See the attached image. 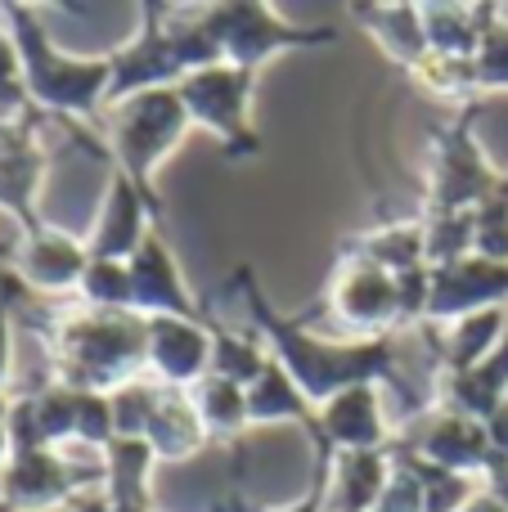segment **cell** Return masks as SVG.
<instances>
[{
    "label": "cell",
    "instance_id": "cb8c5ba5",
    "mask_svg": "<svg viewBox=\"0 0 508 512\" xmlns=\"http://www.w3.org/2000/svg\"><path fill=\"white\" fill-rule=\"evenodd\" d=\"M423 9V32H428V50L450 63H473L477 45H482L486 9L491 5H419Z\"/></svg>",
    "mask_w": 508,
    "mask_h": 512
},
{
    "label": "cell",
    "instance_id": "9c48e42d",
    "mask_svg": "<svg viewBox=\"0 0 508 512\" xmlns=\"http://www.w3.org/2000/svg\"><path fill=\"white\" fill-rule=\"evenodd\" d=\"M99 486H104V459H68L63 450L32 441L14 427V459L5 468V508L54 512L95 495Z\"/></svg>",
    "mask_w": 508,
    "mask_h": 512
},
{
    "label": "cell",
    "instance_id": "4dcf8cb0",
    "mask_svg": "<svg viewBox=\"0 0 508 512\" xmlns=\"http://www.w3.org/2000/svg\"><path fill=\"white\" fill-rule=\"evenodd\" d=\"M77 297L81 306H95V310H131V270H126V261L90 256L86 274L77 283Z\"/></svg>",
    "mask_w": 508,
    "mask_h": 512
},
{
    "label": "cell",
    "instance_id": "8fae6325",
    "mask_svg": "<svg viewBox=\"0 0 508 512\" xmlns=\"http://www.w3.org/2000/svg\"><path fill=\"white\" fill-rule=\"evenodd\" d=\"M329 306L360 337L401 333V283H396V274L365 261L360 252H342L338 274L329 283Z\"/></svg>",
    "mask_w": 508,
    "mask_h": 512
},
{
    "label": "cell",
    "instance_id": "7402d4cb",
    "mask_svg": "<svg viewBox=\"0 0 508 512\" xmlns=\"http://www.w3.org/2000/svg\"><path fill=\"white\" fill-rule=\"evenodd\" d=\"M392 481V450H347L333 454L329 512H374Z\"/></svg>",
    "mask_w": 508,
    "mask_h": 512
},
{
    "label": "cell",
    "instance_id": "5bb4252c",
    "mask_svg": "<svg viewBox=\"0 0 508 512\" xmlns=\"http://www.w3.org/2000/svg\"><path fill=\"white\" fill-rule=\"evenodd\" d=\"M149 373L144 378L162 387L194 391L212 373V328L203 319H176V315H149Z\"/></svg>",
    "mask_w": 508,
    "mask_h": 512
},
{
    "label": "cell",
    "instance_id": "4fadbf2b",
    "mask_svg": "<svg viewBox=\"0 0 508 512\" xmlns=\"http://www.w3.org/2000/svg\"><path fill=\"white\" fill-rule=\"evenodd\" d=\"M482 310H508V261H486V256H464L455 265L432 270L428 315L423 324L446 328L455 319L482 315Z\"/></svg>",
    "mask_w": 508,
    "mask_h": 512
},
{
    "label": "cell",
    "instance_id": "d590c367",
    "mask_svg": "<svg viewBox=\"0 0 508 512\" xmlns=\"http://www.w3.org/2000/svg\"><path fill=\"white\" fill-rule=\"evenodd\" d=\"M329 495H333V454H315V468H311V486H306L302 499L293 504H275V508H261V504H243L239 512H329Z\"/></svg>",
    "mask_w": 508,
    "mask_h": 512
},
{
    "label": "cell",
    "instance_id": "8992f818",
    "mask_svg": "<svg viewBox=\"0 0 508 512\" xmlns=\"http://www.w3.org/2000/svg\"><path fill=\"white\" fill-rule=\"evenodd\" d=\"M203 23L212 36L221 63L243 72H257L275 54L288 50H320L333 45L338 32L333 27H306V23H284L275 5L266 0H221V5H203Z\"/></svg>",
    "mask_w": 508,
    "mask_h": 512
},
{
    "label": "cell",
    "instance_id": "7bdbcfd3",
    "mask_svg": "<svg viewBox=\"0 0 508 512\" xmlns=\"http://www.w3.org/2000/svg\"><path fill=\"white\" fill-rule=\"evenodd\" d=\"M9 414H14V409H9V396L0 391V418H9Z\"/></svg>",
    "mask_w": 508,
    "mask_h": 512
},
{
    "label": "cell",
    "instance_id": "603a6c76",
    "mask_svg": "<svg viewBox=\"0 0 508 512\" xmlns=\"http://www.w3.org/2000/svg\"><path fill=\"white\" fill-rule=\"evenodd\" d=\"M441 400H446L450 409H459V414H473L486 423V418L508 400V333L477 369L441 378Z\"/></svg>",
    "mask_w": 508,
    "mask_h": 512
},
{
    "label": "cell",
    "instance_id": "74e56055",
    "mask_svg": "<svg viewBox=\"0 0 508 512\" xmlns=\"http://www.w3.org/2000/svg\"><path fill=\"white\" fill-rule=\"evenodd\" d=\"M9 382V301L0 297V391Z\"/></svg>",
    "mask_w": 508,
    "mask_h": 512
},
{
    "label": "cell",
    "instance_id": "4316f807",
    "mask_svg": "<svg viewBox=\"0 0 508 512\" xmlns=\"http://www.w3.org/2000/svg\"><path fill=\"white\" fill-rule=\"evenodd\" d=\"M189 396H194L198 418H203V427H207L212 441H239V436L248 432V387L207 373Z\"/></svg>",
    "mask_w": 508,
    "mask_h": 512
},
{
    "label": "cell",
    "instance_id": "f1b7e54d",
    "mask_svg": "<svg viewBox=\"0 0 508 512\" xmlns=\"http://www.w3.org/2000/svg\"><path fill=\"white\" fill-rule=\"evenodd\" d=\"M392 450L401 454L405 463H410L414 472H419V481H423V490H428V512H464L468 504H473L482 490L473 486V477H459V472H446V468H437V463H428V459H419L414 450H405V445H396L392 441Z\"/></svg>",
    "mask_w": 508,
    "mask_h": 512
},
{
    "label": "cell",
    "instance_id": "f35d334b",
    "mask_svg": "<svg viewBox=\"0 0 508 512\" xmlns=\"http://www.w3.org/2000/svg\"><path fill=\"white\" fill-rule=\"evenodd\" d=\"M486 490H491V495L508 508V459H500V463L491 468V477H486Z\"/></svg>",
    "mask_w": 508,
    "mask_h": 512
},
{
    "label": "cell",
    "instance_id": "277c9868",
    "mask_svg": "<svg viewBox=\"0 0 508 512\" xmlns=\"http://www.w3.org/2000/svg\"><path fill=\"white\" fill-rule=\"evenodd\" d=\"M0 14L9 18V36L18 45L27 77V95L32 104L50 108L59 117H77V122H99V113L108 108V86H113V63L108 54H68L50 41V32L41 27V18L23 5H5Z\"/></svg>",
    "mask_w": 508,
    "mask_h": 512
},
{
    "label": "cell",
    "instance_id": "484cf974",
    "mask_svg": "<svg viewBox=\"0 0 508 512\" xmlns=\"http://www.w3.org/2000/svg\"><path fill=\"white\" fill-rule=\"evenodd\" d=\"M212 328V373L225 382H239V387H252L261 378V369L270 364V351L261 342L257 328H225L216 319H207Z\"/></svg>",
    "mask_w": 508,
    "mask_h": 512
},
{
    "label": "cell",
    "instance_id": "3957f363",
    "mask_svg": "<svg viewBox=\"0 0 508 512\" xmlns=\"http://www.w3.org/2000/svg\"><path fill=\"white\" fill-rule=\"evenodd\" d=\"M113 63V86H108V108L126 104L149 90H176L189 72L216 68L212 36H207L203 9H171V5H144L140 27L122 50L108 54Z\"/></svg>",
    "mask_w": 508,
    "mask_h": 512
},
{
    "label": "cell",
    "instance_id": "d4e9b609",
    "mask_svg": "<svg viewBox=\"0 0 508 512\" xmlns=\"http://www.w3.org/2000/svg\"><path fill=\"white\" fill-rule=\"evenodd\" d=\"M347 252H360L365 261L383 265L387 274H410L428 265V234H423V221H387L378 230L360 234Z\"/></svg>",
    "mask_w": 508,
    "mask_h": 512
},
{
    "label": "cell",
    "instance_id": "7c38bea8",
    "mask_svg": "<svg viewBox=\"0 0 508 512\" xmlns=\"http://www.w3.org/2000/svg\"><path fill=\"white\" fill-rule=\"evenodd\" d=\"M396 445H405V450H414L419 459L437 463V468H446V472H459V477H473V481L491 477V468L500 463L482 418L459 414V409H450V405L419 418V432L396 436Z\"/></svg>",
    "mask_w": 508,
    "mask_h": 512
},
{
    "label": "cell",
    "instance_id": "30bf717a",
    "mask_svg": "<svg viewBox=\"0 0 508 512\" xmlns=\"http://www.w3.org/2000/svg\"><path fill=\"white\" fill-rule=\"evenodd\" d=\"M252 86H257V72L230 68V63H216V68H198L189 72L176 86L180 104H185L189 122L212 131L225 144L230 158H257L261 153V135L252 131Z\"/></svg>",
    "mask_w": 508,
    "mask_h": 512
},
{
    "label": "cell",
    "instance_id": "b9f144b4",
    "mask_svg": "<svg viewBox=\"0 0 508 512\" xmlns=\"http://www.w3.org/2000/svg\"><path fill=\"white\" fill-rule=\"evenodd\" d=\"M207 512H239V495H221V499H212V508Z\"/></svg>",
    "mask_w": 508,
    "mask_h": 512
},
{
    "label": "cell",
    "instance_id": "f546056e",
    "mask_svg": "<svg viewBox=\"0 0 508 512\" xmlns=\"http://www.w3.org/2000/svg\"><path fill=\"white\" fill-rule=\"evenodd\" d=\"M423 234H428V265H455L464 256H473L477 221L473 212H446V216H419Z\"/></svg>",
    "mask_w": 508,
    "mask_h": 512
},
{
    "label": "cell",
    "instance_id": "f6af8a7d",
    "mask_svg": "<svg viewBox=\"0 0 508 512\" xmlns=\"http://www.w3.org/2000/svg\"><path fill=\"white\" fill-rule=\"evenodd\" d=\"M504 176H508V171H504Z\"/></svg>",
    "mask_w": 508,
    "mask_h": 512
},
{
    "label": "cell",
    "instance_id": "9a60e30c",
    "mask_svg": "<svg viewBox=\"0 0 508 512\" xmlns=\"http://www.w3.org/2000/svg\"><path fill=\"white\" fill-rule=\"evenodd\" d=\"M131 270V310L135 315H176V319H203L194 292H189L185 274H180L176 256L158 230L140 243V252L126 261Z\"/></svg>",
    "mask_w": 508,
    "mask_h": 512
},
{
    "label": "cell",
    "instance_id": "1f68e13d",
    "mask_svg": "<svg viewBox=\"0 0 508 512\" xmlns=\"http://www.w3.org/2000/svg\"><path fill=\"white\" fill-rule=\"evenodd\" d=\"M405 77H410L419 90L437 95V99H455V104H468V99H473L477 104L473 63H450V59H441V54L428 50V59H423L414 72H405Z\"/></svg>",
    "mask_w": 508,
    "mask_h": 512
},
{
    "label": "cell",
    "instance_id": "ab89813d",
    "mask_svg": "<svg viewBox=\"0 0 508 512\" xmlns=\"http://www.w3.org/2000/svg\"><path fill=\"white\" fill-rule=\"evenodd\" d=\"M9 459H14V427L9 418H0V468H9Z\"/></svg>",
    "mask_w": 508,
    "mask_h": 512
},
{
    "label": "cell",
    "instance_id": "d6a6232c",
    "mask_svg": "<svg viewBox=\"0 0 508 512\" xmlns=\"http://www.w3.org/2000/svg\"><path fill=\"white\" fill-rule=\"evenodd\" d=\"M473 221H477L473 256H486V261H508V176L495 185V194L473 212Z\"/></svg>",
    "mask_w": 508,
    "mask_h": 512
},
{
    "label": "cell",
    "instance_id": "60d3db41",
    "mask_svg": "<svg viewBox=\"0 0 508 512\" xmlns=\"http://www.w3.org/2000/svg\"><path fill=\"white\" fill-rule=\"evenodd\" d=\"M464 512H508V508H504L500 499L491 495V490H482V495H477V499H473V504H468Z\"/></svg>",
    "mask_w": 508,
    "mask_h": 512
},
{
    "label": "cell",
    "instance_id": "ffe728a7",
    "mask_svg": "<svg viewBox=\"0 0 508 512\" xmlns=\"http://www.w3.org/2000/svg\"><path fill=\"white\" fill-rule=\"evenodd\" d=\"M14 261H18L23 283H32V288H41V292H68V288H77L81 274H86L90 248H86V239H72V234L41 225L36 234H27V239L18 243Z\"/></svg>",
    "mask_w": 508,
    "mask_h": 512
},
{
    "label": "cell",
    "instance_id": "ee69618b",
    "mask_svg": "<svg viewBox=\"0 0 508 512\" xmlns=\"http://www.w3.org/2000/svg\"><path fill=\"white\" fill-rule=\"evenodd\" d=\"M0 504H5V472H0Z\"/></svg>",
    "mask_w": 508,
    "mask_h": 512
},
{
    "label": "cell",
    "instance_id": "d6986e66",
    "mask_svg": "<svg viewBox=\"0 0 508 512\" xmlns=\"http://www.w3.org/2000/svg\"><path fill=\"white\" fill-rule=\"evenodd\" d=\"M275 423L302 427V432L311 436L315 454H333L320 436V409L302 396V387L288 378V369L270 355V364L261 369V378L248 387V427H275Z\"/></svg>",
    "mask_w": 508,
    "mask_h": 512
},
{
    "label": "cell",
    "instance_id": "ac0fdd59",
    "mask_svg": "<svg viewBox=\"0 0 508 512\" xmlns=\"http://www.w3.org/2000/svg\"><path fill=\"white\" fill-rule=\"evenodd\" d=\"M153 450L140 436H117L104 450V486L77 499V512H153L149 504V472Z\"/></svg>",
    "mask_w": 508,
    "mask_h": 512
},
{
    "label": "cell",
    "instance_id": "5b68a950",
    "mask_svg": "<svg viewBox=\"0 0 508 512\" xmlns=\"http://www.w3.org/2000/svg\"><path fill=\"white\" fill-rule=\"evenodd\" d=\"M189 113L180 104L176 90H149L126 104L113 108L108 117V153H113V171H122L140 198L149 203L153 225L162 221V198H158V167L176 153V144L189 131Z\"/></svg>",
    "mask_w": 508,
    "mask_h": 512
},
{
    "label": "cell",
    "instance_id": "7a4b0ae2",
    "mask_svg": "<svg viewBox=\"0 0 508 512\" xmlns=\"http://www.w3.org/2000/svg\"><path fill=\"white\" fill-rule=\"evenodd\" d=\"M54 378L72 391L117 396L149 373V328L135 310H63L50 328Z\"/></svg>",
    "mask_w": 508,
    "mask_h": 512
},
{
    "label": "cell",
    "instance_id": "836d02e7",
    "mask_svg": "<svg viewBox=\"0 0 508 512\" xmlns=\"http://www.w3.org/2000/svg\"><path fill=\"white\" fill-rule=\"evenodd\" d=\"M27 108H32V95H27L23 59H18V45L9 36V27H0V126L23 122Z\"/></svg>",
    "mask_w": 508,
    "mask_h": 512
},
{
    "label": "cell",
    "instance_id": "8d00e7d4",
    "mask_svg": "<svg viewBox=\"0 0 508 512\" xmlns=\"http://www.w3.org/2000/svg\"><path fill=\"white\" fill-rule=\"evenodd\" d=\"M486 432H491L495 454H500V459H508V400H504L500 409H495L491 418H486Z\"/></svg>",
    "mask_w": 508,
    "mask_h": 512
},
{
    "label": "cell",
    "instance_id": "e575fe53",
    "mask_svg": "<svg viewBox=\"0 0 508 512\" xmlns=\"http://www.w3.org/2000/svg\"><path fill=\"white\" fill-rule=\"evenodd\" d=\"M374 512H428V490H423L419 472L392 450V481H387L383 499Z\"/></svg>",
    "mask_w": 508,
    "mask_h": 512
},
{
    "label": "cell",
    "instance_id": "ba28073f",
    "mask_svg": "<svg viewBox=\"0 0 508 512\" xmlns=\"http://www.w3.org/2000/svg\"><path fill=\"white\" fill-rule=\"evenodd\" d=\"M113 409H117V436H140L158 463L194 459L212 441L203 418H198L194 396L180 387H162L153 378H140L126 391H117Z\"/></svg>",
    "mask_w": 508,
    "mask_h": 512
},
{
    "label": "cell",
    "instance_id": "e0dca14e",
    "mask_svg": "<svg viewBox=\"0 0 508 512\" xmlns=\"http://www.w3.org/2000/svg\"><path fill=\"white\" fill-rule=\"evenodd\" d=\"M153 230H158V225H153L149 203L140 198V189H135L122 171H113L108 194L95 216V230H90V239H86L90 256H99V261H131Z\"/></svg>",
    "mask_w": 508,
    "mask_h": 512
},
{
    "label": "cell",
    "instance_id": "52a82bcc",
    "mask_svg": "<svg viewBox=\"0 0 508 512\" xmlns=\"http://www.w3.org/2000/svg\"><path fill=\"white\" fill-rule=\"evenodd\" d=\"M477 108L468 104L450 126L432 131L428 140V194H423V216H446V212H477L504 171L486 158L482 140H477Z\"/></svg>",
    "mask_w": 508,
    "mask_h": 512
},
{
    "label": "cell",
    "instance_id": "6da1fadb",
    "mask_svg": "<svg viewBox=\"0 0 508 512\" xmlns=\"http://www.w3.org/2000/svg\"><path fill=\"white\" fill-rule=\"evenodd\" d=\"M234 288L243 297V310H248V328H257L266 351L275 355L288 369V378L302 387V396L311 400L315 409L329 405L333 396L351 387H383L392 391L396 405V423H419L432 409V391L414 387L405 378L401 360H396V337H351V342H338V337H320L306 328L302 315H284L279 306H270L266 288L257 283L252 265H239L234 270Z\"/></svg>",
    "mask_w": 508,
    "mask_h": 512
},
{
    "label": "cell",
    "instance_id": "2e32d148",
    "mask_svg": "<svg viewBox=\"0 0 508 512\" xmlns=\"http://www.w3.org/2000/svg\"><path fill=\"white\" fill-rule=\"evenodd\" d=\"M320 436L333 454L347 450H392L396 427L383 414V387H351L320 405Z\"/></svg>",
    "mask_w": 508,
    "mask_h": 512
},
{
    "label": "cell",
    "instance_id": "44dd1931",
    "mask_svg": "<svg viewBox=\"0 0 508 512\" xmlns=\"http://www.w3.org/2000/svg\"><path fill=\"white\" fill-rule=\"evenodd\" d=\"M360 27L378 41V50L396 63L401 72H414L428 59V32H423V9L410 0H360L347 9Z\"/></svg>",
    "mask_w": 508,
    "mask_h": 512
},
{
    "label": "cell",
    "instance_id": "83f0119b",
    "mask_svg": "<svg viewBox=\"0 0 508 512\" xmlns=\"http://www.w3.org/2000/svg\"><path fill=\"white\" fill-rule=\"evenodd\" d=\"M473 86H477V99L508 90V18L500 5L486 9L482 45H477V59H473Z\"/></svg>",
    "mask_w": 508,
    "mask_h": 512
}]
</instances>
